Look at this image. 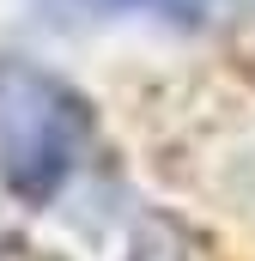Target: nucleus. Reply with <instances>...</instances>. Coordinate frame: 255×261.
<instances>
[{"label":"nucleus","mask_w":255,"mask_h":261,"mask_svg":"<svg viewBox=\"0 0 255 261\" xmlns=\"http://www.w3.org/2000/svg\"><path fill=\"white\" fill-rule=\"evenodd\" d=\"M61 18H152V24H200L219 0H43Z\"/></svg>","instance_id":"2"},{"label":"nucleus","mask_w":255,"mask_h":261,"mask_svg":"<svg viewBox=\"0 0 255 261\" xmlns=\"http://www.w3.org/2000/svg\"><path fill=\"white\" fill-rule=\"evenodd\" d=\"M79 103L37 73H0V176L18 200H49L79 164Z\"/></svg>","instance_id":"1"}]
</instances>
